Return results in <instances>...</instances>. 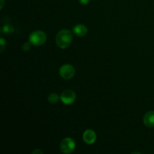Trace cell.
I'll list each match as a JSON object with an SVG mask.
<instances>
[{"instance_id": "6da1fadb", "label": "cell", "mask_w": 154, "mask_h": 154, "mask_svg": "<svg viewBox=\"0 0 154 154\" xmlns=\"http://www.w3.org/2000/svg\"><path fill=\"white\" fill-rule=\"evenodd\" d=\"M72 38L73 36L70 30L63 29L57 33L56 37V43L59 48L65 49L71 45Z\"/></svg>"}, {"instance_id": "7a4b0ae2", "label": "cell", "mask_w": 154, "mask_h": 154, "mask_svg": "<svg viewBox=\"0 0 154 154\" xmlns=\"http://www.w3.org/2000/svg\"><path fill=\"white\" fill-rule=\"evenodd\" d=\"M29 41L35 46H42L46 42L47 35L45 32L42 31H35L30 34Z\"/></svg>"}, {"instance_id": "3957f363", "label": "cell", "mask_w": 154, "mask_h": 154, "mask_svg": "<svg viewBox=\"0 0 154 154\" xmlns=\"http://www.w3.org/2000/svg\"><path fill=\"white\" fill-rule=\"evenodd\" d=\"M60 150L63 153L69 154L74 152L75 149V142L72 138H66L62 140L60 145Z\"/></svg>"}, {"instance_id": "277c9868", "label": "cell", "mask_w": 154, "mask_h": 154, "mask_svg": "<svg viewBox=\"0 0 154 154\" xmlns=\"http://www.w3.org/2000/svg\"><path fill=\"white\" fill-rule=\"evenodd\" d=\"M59 73L63 79L69 80L75 76V69L72 65L65 64L60 67Z\"/></svg>"}, {"instance_id": "5b68a950", "label": "cell", "mask_w": 154, "mask_h": 154, "mask_svg": "<svg viewBox=\"0 0 154 154\" xmlns=\"http://www.w3.org/2000/svg\"><path fill=\"white\" fill-rule=\"evenodd\" d=\"M76 99V94L72 90H66L62 93L60 96V100L66 105H71Z\"/></svg>"}, {"instance_id": "8992f818", "label": "cell", "mask_w": 154, "mask_h": 154, "mask_svg": "<svg viewBox=\"0 0 154 154\" xmlns=\"http://www.w3.org/2000/svg\"><path fill=\"white\" fill-rule=\"evenodd\" d=\"M83 140L87 144H94L96 140V134L92 129H87L83 134Z\"/></svg>"}, {"instance_id": "52a82bcc", "label": "cell", "mask_w": 154, "mask_h": 154, "mask_svg": "<svg viewBox=\"0 0 154 154\" xmlns=\"http://www.w3.org/2000/svg\"><path fill=\"white\" fill-rule=\"evenodd\" d=\"M143 122L147 127H154V111H150L146 113L143 118Z\"/></svg>"}, {"instance_id": "ba28073f", "label": "cell", "mask_w": 154, "mask_h": 154, "mask_svg": "<svg viewBox=\"0 0 154 154\" xmlns=\"http://www.w3.org/2000/svg\"><path fill=\"white\" fill-rule=\"evenodd\" d=\"M72 32L74 34L78 36H85L87 34V28L84 25L82 24H78V25L75 26L72 29Z\"/></svg>"}, {"instance_id": "9c48e42d", "label": "cell", "mask_w": 154, "mask_h": 154, "mask_svg": "<svg viewBox=\"0 0 154 154\" xmlns=\"http://www.w3.org/2000/svg\"><path fill=\"white\" fill-rule=\"evenodd\" d=\"M60 96L56 93H51V94L48 96V102L51 104H55L57 103V102H58L59 100H60Z\"/></svg>"}, {"instance_id": "30bf717a", "label": "cell", "mask_w": 154, "mask_h": 154, "mask_svg": "<svg viewBox=\"0 0 154 154\" xmlns=\"http://www.w3.org/2000/svg\"><path fill=\"white\" fill-rule=\"evenodd\" d=\"M2 32L5 34H10L14 32V27L11 25H5L2 29Z\"/></svg>"}, {"instance_id": "8fae6325", "label": "cell", "mask_w": 154, "mask_h": 154, "mask_svg": "<svg viewBox=\"0 0 154 154\" xmlns=\"http://www.w3.org/2000/svg\"><path fill=\"white\" fill-rule=\"evenodd\" d=\"M31 45L32 44L30 43V42H26V43H25L23 45L22 50L24 51V52H26V51H28L30 49V48H31Z\"/></svg>"}, {"instance_id": "7c38bea8", "label": "cell", "mask_w": 154, "mask_h": 154, "mask_svg": "<svg viewBox=\"0 0 154 154\" xmlns=\"http://www.w3.org/2000/svg\"><path fill=\"white\" fill-rule=\"evenodd\" d=\"M0 43H1V53H2L5 49V42L3 38H0Z\"/></svg>"}, {"instance_id": "4fadbf2b", "label": "cell", "mask_w": 154, "mask_h": 154, "mask_svg": "<svg viewBox=\"0 0 154 154\" xmlns=\"http://www.w3.org/2000/svg\"><path fill=\"white\" fill-rule=\"evenodd\" d=\"M81 5H87L91 0H78Z\"/></svg>"}, {"instance_id": "5bb4252c", "label": "cell", "mask_w": 154, "mask_h": 154, "mask_svg": "<svg viewBox=\"0 0 154 154\" xmlns=\"http://www.w3.org/2000/svg\"><path fill=\"white\" fill-rule=\"evenodd\" d=\"M42 154L43 153V151L42 150H41L40 149H36V150H35L34 151L32 152V154Z\"/></svg>"}, {"instance_id": "9a60e30c", "label": "cell", "mask_w": 154, "mask_h": 154, "mask_svg": "<svg viewBox=\"0 0 154 154\" xmlns=\"http://www.w3.org/2000/svg\"><path fill=\"white\" fill-rule=\"evenodd\" d=\"M4 4H5V0H1V7H0V8L2 9L3 6H4Z\"/></svg>"}]
</instances>
